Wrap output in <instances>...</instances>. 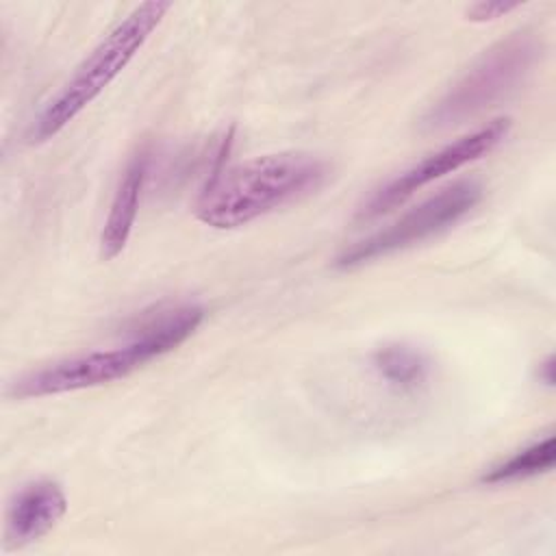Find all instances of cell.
<instances>
[{
	"label": "cell",
	"mask_w": 556,
	"mask_h": 556,
	"mask_svg": "<svg viewBox=\"0 0 556 556\" xmlns=\"http://www.w3.org/2000/svg\"><path fill=\"white\" fill-rule=\"evenodd\" d=\"M328 176L330 165L311 152L261 154L213 172L195 200V217L215 230L241 228L308 198Z\"/></svg>",
	"instance_id": "1"
},
{
	"label": "cell",
	"mask_w": 556,
	"mask_h": 556,
	"mask_svg": "<svg viewBox=\"0 0 556 556\" xmlns=\"http://www.w3.org/2000/svg\"><path fill=\"white\" fill-rule=\"evenodd\" d=\"M169 9L172 2L150 0L137 4L122 22H117L33 117L26 132L28 143H46L74 122L126 70Z\"/></svg>",
	"instance_id": "2"
},
{
	"label": "cell",
	"mask_w": 556,
	"mask_h": 556,
	"mask_svg": "<svg viewBox=\"0 0 556 556\" xmlns=\"http://www.w3.org/2000/svg\"><path fill=\"white\" fill-rule=\"evenodd\" d=\"M541 52V39L530 30H517L495 41L426 111L421 128L447 130L506 100L532 74Z\"/></svg>",
	"instance_id": "3"
},
{
	"label": "cell",
	"mask_w": 556,
	"mask_h": 556,
	"mask_svg": "<svg viewBox=\"0 0 556 556\" xmlns=\"http://www.w3.org/2000/svg\"><path fill=\"white\" fill-rule=\"evenodd\" d=\"M480 200L482 185L478 180H456L408 208L389 226L343 248L334 258V267L354 269L437 237L469 215Z\"/></svg>",
	"instance_id": "4"
},
{
	"label": "cell",
	"mask_w": 556,
	"mask_h": 556,
	"mask_svg": "<svg viewBox=\"0 0 556 556\" xmlns=\"http://www.w3.org/2000/svg\"><path fill=\"white\" fill-rule=\"evenodd\" d=\"M510 119L508 117H495L489 124L445 143L443 148L430 152L408 169L400 172L384 185L376 187L369 198L358 206V219H376L393 208L402 206L408 198H413L419 189L426 185L458 172L460 167L486 156L493 152L508 135Z\"/></svg>",
	"instance_id": "5"
},
{
	"label": "cell",
	"mask_w": 556,
	"mask_h": 556,
	"mask_svg": "<svg viewBox=\"0 0 556 556\" xmlns=\"http://www.w3.org/2000/svg\"><path fill=\"white\" fill-rule=\"evenodd\" d=\"M143 365L146 361L141 358V354L126 341L117 348L74 354L48 363L39 369L26 371L24 376L9 382L7 395L13 400H28L83 391L122 380L132 371L141 369Z\"/></svg>",
	"instance_id": "6"
},
{
	"label": "cell",
	"mask_w": 556,
	"mask_h": 556,
	"mask_svg": "<svg viewBox=\"0 0 556 556\" xmlns=\"http://www.w3.org/2000/svg\"><path fill=\"white\" fill-rule=\"evenodd\" d=\"M67 513V495L54 480L24 484L7 508V547H24L52 532Z\"/></svg>",
	"instance_id": "7"
},
{
	"label": "cell",
	"mask_w": 556,
	"mask_h": 556,
	"mask_svg": "<svg viewBox=\"0 0 556 556\" xmlns=\"http://www.w3.org/2000/svg\"><path fill=\"white\" fill-rule=\"evenodd\" d=\"M150 148H139L126 163L111 206H109V215L104 219L102 232H100V256L104 261H113L115 256H119L130 239L135 219H137V211H139V200L146 187V178H148V169H150Z\"/></svg>",
	"instance_id": "8"
},
{
	"label": "cell",
	"mask_w": 556,
	"mask_h": 556,
	"mask_svg": "<svg viewBox=\"0 0 556 556\" xmlns=\"http://www.w3.org/2000/svg\"><path fill=\"white\" fill-rule=\"evenodd\" d=\"M204 321V306L195 302H178L161 306L146 315L128 334V343L141 354L146 365L180 343H185Z\"/></svg>",
	"instance_id": "9"
},
{
	"label": "cell",
	"mask_w": 556,
	"mask_h": 556,
	"mask_svg": "<svg viewBox=\"0 0 556 556\" xmlns=\"http://www.w3.org/2000/svg\"><path fill=\"white\" fill-rule=\"evenodd\" d=\"M371 365L387 384L400 391H413L430 376V358L421 350L406 343H389L378 348L371 356Z\"/></svg>",
	"instance_id": "10"
},
{
	"label": "cell",
	"mask_w": 556,
	"mask_h": 556,
	"mask_svg": "<svg viewBox=\"0 0 556 556\" xmlns=\"http://www.w3.org/2000/svg\"><path fill=\"white\" fill-rule=\"evenodd\" d=\"M554 458H556V439L549 434V437L515 452L500 465H493L482 476V482H486V484L519 482V480L539 476L543 471H549L554 465Z\"/></svg>",
	"instance_id": "11"
},
{
	"label": "cell",
	"mask_w": 556,
	"mask_h": 556,
	"mask_svg": "<svg viewBox=\"0 0 556 556\" xmlns=\"http://www.w3.org/2000/svg\"><path fill=\"white\" fill-rule=\"evenodd\" d=\"M517 9H521V2H476L465 9V20L484 24V22L504 17Z\"/></svg>",
	"instance_id": "12"
},
{
	"label": "cell",
	"mask_w": 556,
	"mask_h": 556,
	"mask_svg": "<svg viewBox=\"0 0 556 556\" xmlns=\"http://www.w3.org/2000/svg\"><path fill=\"white\" fill-rule=\"evenodd\" d=\"M536 378H539L541 384H545V387H549V389L554 387V382H556V361H554L552 354H547V356L539 363Z\"/></svg>",
	"instance_id": "13"
}]
</instances>
